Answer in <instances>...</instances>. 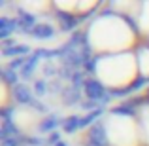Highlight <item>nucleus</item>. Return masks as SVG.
Returning a JSON list of instances; mask_svg holds the SVG:
<instances>
[{
  "label": "nucleus",
  "mask_w": 149,
  "mask_h": 146,
  "mask_svg": "<svg viewBox=\"0 0 149 146\" xmlns=\"http://www.w3.org/2000/svg\"><path fill=\"white\" fill-rule=\"evenodd\" d=\"M26 53H30V46H26V44H15L13 48L2 49V55H4V57H11V59L23 57V55H26Z\"/></svg>",
  "instance_id": "nucleus-10"
},
{
  "label": "nucleus",
  "mask_w": 149,
  "mask_h": 146,
  "mask_svg": "<svg viewBox=\"0 0 149 146\" xmlns=\"http://www.w3.org/2000/svg\"><path fill=\"white\" fill-rule=\"evenodd\" d=\"M58 142H62V140H61V135H58L57 131H55V133H51V135H49V139L45 140V144H47V146H57Z\"/></svg>",
  "instance_id": "nucleus-24"
},
{
  "label": "nucleus",
  "mask_w": 149,
  "mask_h": 146,
  "mask_svg": "<svg viewBox=\"0 0 149 146\" xmlns=\"http://www.w3.org/2000/svg\"><path fill=\"white\" fill-rule=\"evenodd\" d=\"M142 102V99H138V101H130V102H123V104L119 106H113L111 108V114H115V116H136V104H140Z\"/></svg>",
  "instance_id": "nucleus-8"
},
{
  "label": "nucleus",
  "mask_w": 149,
  "mask_h": 146,
  "mask_svg": "<svg viewBox=\"0 0 149 146\" xmlns=\"http://www.w3.org/2000/svg\"><path fill=\"white\" fill-rule=\"evenodd\" d=\"M19 29V19L11 17H0V40H8L15 30Z\"/></svg>",
  "instance_id": "nucleus-6"
},
{
  "label": "nucleus",
  "mask_w": 149,
  "mask_h": 146,
  "mask_svg": "<svg viewBox=\"0 0 149 146\" xmlns=\"http://www.w3.org/2000/svg\"><path fill=\"white\" fill-rule=\"evenodd\" d=\"M13 112H15L13 108H10V106H4V108L0 110V114H2V120H11Z\"/></svg>",
  "instance_id": "nucleus-26"
},
{
  "label": "nucleus",
  "mask_w": 149,
  "mask_h": 146,
  "mask_svg": "<svg viewBox=\"0 0 149 146\" xmlns=\"http://www.w3.org/2000/svg\"><path fill=\"white\" fill-rule=\"evenodd\" d=\"M44 140L38 137H23V146H42Z\"/></svg>",
  "instance_id": "nucleus-19"
},
{
  "label": "nucleus",
  "mask_w": 149,
  "mask_h": 146,
  "mask_svg": "<svg viewBox=\"0 0 149 146\" xmlns=\"http://www.w3.org/2000/svg\"><path fill=\"white\" fill-rule=\"evenodd\" d=\"M36 66H38V57L36 55H30V57L26 59V65L23 66V70H21V78L23 80H30L32 74H34V70H36Z\"/></svg>",
  "instance_id": "nucleus-14"
},
{
  "label": "nucleus",
  "mask_w": 149,
  "mask_h": 146,
  "mask_svg": "<svg viewBox=\"0 0 149 146\" xmlns=\"http://www.w3.org/2000/svg\"><path fill=\"white\" fill-rule=\"evenodd\" d=\"M11 95H13V99L19 104H32V101H34L30 87L25 84H17L15 87H11Z\"/></svg>",
  "instance_id": "nucleus-4"
},
{
  "label": "nucleus",
  "mask_w": 149,
  "mask_h": 146,
  "mask_svg": "<svg viewBox=\"0 0 149 146\" xmlns=\"http://www.w3.org/2000/svg\"><path fill=\"white\" fill-rule=\"evenodd\" d=\"M0 76H2L4 84L11 85V87H15V85L19 84V74L15 72V70H11L10 66H4V68L0 70Z\"/></svg>",
  "instance_id": "nucleus-15"
},
{
  "label": "nucleus",
  "mask_w": 149,
  "mask_h": 146,
  "mask_svg": "<svg viewBox=\"0 0 149 146\" xmlns=\"http://www.w3.org/2000/svg\"><path fill=\"white\" fill-rule=\"evenodd\" d=\"M11 137H21V131H19V127L13 123V120H4L2 129H0V139L6 140V139H11Z\"/></svg>",
  "instance_id": "nucleus-9"
},
{
  "label": "nucleus",
  "mask_w": 149,
  "mask_h": 146,
  "mask_svg": "<svg viewBox=\"0 0 149 146\" xmlns=\"http://www.w3.org/2000/svg\"><path fill=\"white\" fill-rule=\"evenodd\" d=\"M2 146H23V135L21 137H11V139L2 140Z\"/></svg>",
  "instance_id": "nucleus-22"
},
{
  "label": "nucleus",
  "mask_w": 149,
  "mask_h": 146,
  "mask_svg": "<svg viewBox=\"0 0 149 146\" xmlns=\"http://www.w3.org/2000/svg\"><path fill=\"white\" fill-rule=\"evenodd\" d=\"M30 36L36 38V40H51L55 36V29L49 23H38L32 30H30Z\"/></svg>",
  "instance_id": "nucleus-7"
},
{
  "label": "nucleus",
  "mask_w": 149,
  "mask_h": 146,
  "mask_svg": "<svg viewBox=\"0 0 149 146\" xmlns=\"http://www.w3.org/2000/svg\"><path fill=\"white\" fill-rule=\"evenodd\" d=\"M57 19L61 21V29L64 30V32H68V30L76 29V25L79 23V19H76L74 15H70V13H64V11H61Z\"/></svg>",
  "instance_id": "nucleus-12"
},
{
  "label": "nucleus",
  "mask_w": 149,
  "mask_h": 146,
  "mask_svg": "<svg viewBox=\"0 0 149 146\" xmlns=\"http://www.w3.org/2000/svg\"><path fill=\"white\" fill-rule=\"evenodd\" d=\"M30 106H34L36 112H47V106L42 104V102H38V101H32V104H30Z\"/></svg>",
  "instance_id": "nucleus-27"
},
{
  "label": "nucleus",
  "mask_w": 149,
  "mask_h": 146,
  "mask_svg": "<svg viewBox=\"0 0 149 146\" xmlns=\"http://www.w3.org/2000/svg\"><path fill=\"white\" fill-rule=\"evenodd\" d=\"M96 61H98V59H89V61H85L83 68L87 70V72H95L96 70Z\"/></svg>",
  "instance_id": "nucleus-25"
},
{
  "label": "nucleus",
  "mask_w": 149,
  "mask_h": 146,
  "mask_svg": "<svg viewBox=\"0 0 149 146\" xmlns=\"http://www.w3.org/2000/svg\"><path fill=\"white\" fill-rule=\"evenodd\" d=\"M58 123H62L61 120H58V116H55V114H51V116L47 118H44L42 120V123H40V131L42 133H55V127H57Z\"/></svg>",
  "instance_id": "nucleus-13"
},
{
  "label": "nucleus",
  "mask_w": 149,
  "mask_h": 146,
  "mask_svg": "<svg viewBox=\"0 0 149 146\" xmlns=\"http://www.w3.org/2000/svg\"><path fill=\"white\" fill-rule=\"evenodd\" d=\"M62 129H64V133H76L77 129H81V118L76 116V114H72V116L64 118L62 120Z\"/></svg>",
  "instance_id": "nucleus-11"
},
{
  "label": "nucleus",
  "mask_w": 149,
  "mask_h": 146,
  "mask_svg": "<svg viewBox=\"0 0 149 146\" xmlns=\"http://www.w3.org/2000/svg\"><path fill=\"white\" fill-rule=\"evenodd\" d=\"M83 91H85V95H87L89 101H96V102H100L102 99L106 97V87H104V84H102L100 80H96V78H87V82H85V85H83Z\"/></svg>",
  "instance_id": "nucleus-2"
},
{
  "label": "nucleus",
  "mask_w": 149,
  "mask_h": 146,
  "mask_svg": "<svg viewBox=\"0 0 149 146\" xmlns=\"http://www.w3.org/2000/svg\"><path fill=\"white\" fill-rule=\"evenodd\" d=\"M57 146H68V144H66V142H64V140H62V142H58Z\"/></svg>",
  "instance_id": "nucleus-28"
},
{
  "label": "nucleus",
  "mask_w": 149,
  "mask_h": 146,
  "mask_svg": "<svg viewBox=\"0 0 149 146\" xmlns=\"http://www.w3.org/2000/svg\"><path fill=\"white\" fill-rule=\"evenodd\" d=\"M70 82H72V85H76V87L81 89L87 80H83V72H81V70H77V72H74V76H72V80H70Z\"/></svg>",
  "instance_id": "nucleus-18"
},
{
  "label": "nucleus",
  "mask_w": 149,
  "mask_h": 146,
  "mask_svg": "<svg viewBox=\"0 0 149 146\" xmlns=\"http://www.w3.org/2000/svg\"><path fill=\"white\" fill-rule=\"evenodd\" d=\"M26 65V59H23V57H17V59H11L10 61V68L11 70H15V72H17V70H23V66Z\"/></svg>",
  "instance_id": "nucleus-17"
},
{
  "label": "nucleus",
  "mask_w": 149,
  "mask_h": 146,
  "mask_svg": "<svg viewBox=\"0 0 149 146\" xmlns=\"http://www.w3.org/2000/svg\"><path fill=\"white\" fill-rule=\"evenodd\" d=\"M47 91H49V84L45 80H38L36 84H34V93H36L38 97H44Z\"/></svg>",
  "instance_id": "nucleus-16"
},
{
  "label": "nucleus",
  "mask_w": 149,
  "mask_h": 146,
  "mask_svg": "<svg viewBox=\"0 0 149 146\" xmlns=\"http://www.w3.org/2000/svg\"><path fill=\"white\" fill-rule=\"evenodd\" d=\"M55 74H58V68H55V65L51 61L45 63L44 66V76H55Z\"/></svg>",
  "instance_id": "nucleus-23"
},
{
  "label": "nucleus",
  "mask_w": 149,
  "mask_h": 146,
  "mask_svg": "<svg viewBox=\"0 0 149 146\" xmlns=\"http://www.w3.org/2000/svg\"><path fill=\"white\" fill-rule=\"evenodd\" d=\"M87 146H109L106 125L102 121H96L93 127H89L87 133Z\"/></svg>",
  "instance_id": "nucleus-1"
},
{
  "label": "nucleus",
  "mask_w": 149,
  "mask_h": 146,
  "mask_svg": "<svg viewBox=\"0 0 149 146\" xmlns=\"http://www.w3.org/2000/svg\"><path fill=\"white\" fill-rule=\"evenodd\" d=\"M62 89H64V87H62V84H61V80H58V78H55V80L49 84V91L53 93V95H57V93H62Z\"/></svg>",
  "instance_id": "nucleus-21"
},
{
  "label": "nucleus",
  "mask_w": 149,
  "mask_h": 146,
  "mask_svg": "<svg viewBox=\"0 0 149 146\" xmlns=\"http://www.w3.org/2000/svg\"><path fill=\"white\" fill-rule=\"evenodd\" d=\"M61 99H62V102H64L66 106H74V104H77V102H81V89L70 84V85H66V87L62 89Z\"/></svg>",
  "instance_id": "nucleus-5"
},
{
  "label": "nucleus",
  "mask_w": 149,
  "mask_h": 146,
  "mask_svg": "<svg viewBox=\"0 0 149 146\" xmlns=\"http://www.w3.org/2000/svg\"><path fill=\"white\" fill-rule=\"evenodd\" d=\"M81 108L87 110V112H95V110H98V108H100V104H98L96 101H89V99H87V101L81 102Z\"/></svg>",
  "instance_id": "nucleus-20"
},
{
  "label": "nucleus",
  "mask_w": 149,
  "mask_h": 146,
  "mask_svg": "<svg viewBox=\"0 0 149 146\" xmlns=\"http://www.w3.org/2000/svg\"><path fill=\"white\" fill-rule=\"evenodd\" d=\"M19 30H23V34H29L30 36V30L34 29V27L38 25L36 23V15L34 13H30V11H25V10H21L19 8Z\"/></svg>",
  "instance_id": "nucleus-3"
}]
</instances>
